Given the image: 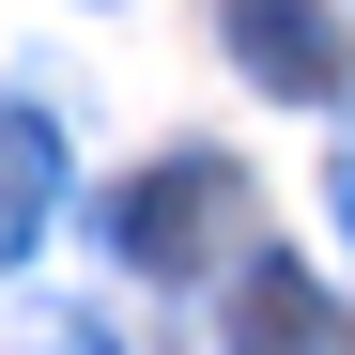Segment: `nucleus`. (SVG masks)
<instances>
[{
	"label": "nucleus",
	"mask_w": 355,
	"mask_h": 355,
	"mask_svg": "<svg viewBox=\"0 0 355 355\" xmlns=\"http://www.w3.org/2000/svg\"><path fill=\"white\" fill-rule=\"evenodd\" d=\"M232 31H248L263 78H324V46H309V16H293V0H232Z\"/></svg>",
	"instance_id": "nucleus-1"
}]
</instances>
